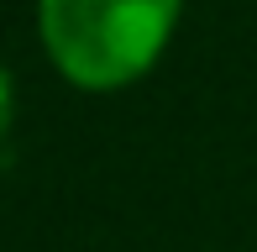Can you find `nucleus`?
<instances>
[{"instance_id": "1", "label": "nucleus", "mask_w": 257, "mask_h": 252, "mask_svg": "<svg viewBox=\"0 0 257 252\" xmlns=\"http://www.w3.org/2000/svg\"><path fill=\"white\" fill-rule=\"evenodd\" d=\"M179 16L184 0H37V37L74 89L110 95L168 53Z\"/></svg>"}]
</instances>
